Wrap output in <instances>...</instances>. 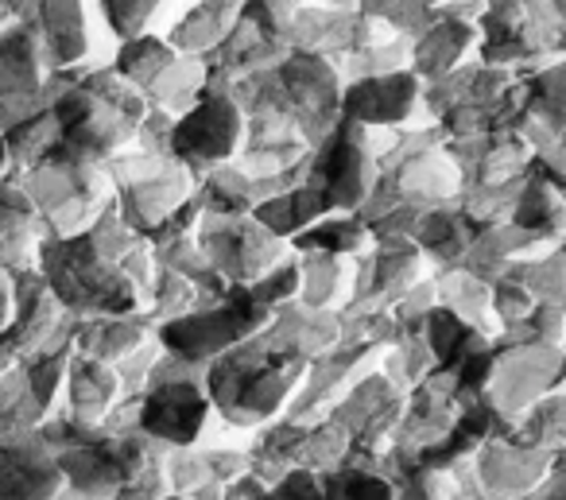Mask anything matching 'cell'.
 I'll list each match as a JSON object with an SVG mask.
<instances>
[{
  "instance_id": "cell-1",
  "label": "cell",
  "mask_w": 566,
  "mask_h": 500,
  "mask_svg": "<svg viewBox=\"0 0 566 500\" xmlns=\"http://www.w3.org/2000/svg\"><path fill=\"white\" fill-rule=\"evenodd\" d=\"M307 365L311 361L256 334L206 365V396L226 423L256 430L292 407Z\"/></svg>"
},
{
  "instance_id": "cell-2",
  "label": "cell",
  "mask_w": 566,
  "mask_h": 500,
  "mask_svg": "<svg viewBox=\"0 0 566 500\" xmlns=\"http://www.w3.org/2000/svg\"><path fill=\"white\" fill-rule=\"evenodd\" d=\"M43 237H74L113 202V183L102 164L43 159L20 171Z\"/></svg>"
},
{
  "instance_id": "cell-3",
  "label": "cell",
  "mask_w": 566,
  "mask_h": 500,
  "mask_svg": "<svg viewBox=\"0 0 566 500\" xmlns=\"http://www.w3.org/2000/svg\"><path fill=\"white\" fill-rule=\"evenodd\" d=\"M465 466H470L473 489L481 500H527L547 481L555 454L535 450V446L520 442L516 435H501L481 442L465 458Z\"/></svg>"
},
{
  "instance_id": "cell-4",
  "label": "cell",
  "mask_w": 566,
  "mask_h": 500,
  "mask_svg": "<svg viewBox=\"0 0 566 500\" xmlns=\"http://www.w3.org/2000/svg\"><path fill=\"white\" fill-rule=\"evenodd\" d=\"M237 140H241V113L226 94H206L175 121L171 128V159L195 175H210L218 164H229Z\"/></svg>"
},
{
  "instance_id": "cell-5",
  "label": "cell",
  "mask_w": 566,
  "mask_h": 500,
  "mask_svg": "<svg viewBox=\"0 0 566 500\" xmlns=\"http://www.w3.org/2000/svg\"><path fill=\"white\" fill-rule=\"evenodd\" d=\"M63 485L59 458L35 430L0 442V500H51Z\"/></svg>"
},
{
  "instance_id": "cell-6",
  "label": "cell",
  "mask_w": 566,
  "mask_h": 500,
  "mask_svg": "<svg viewBox=\"0 0 566 500\" xmlns=\"http://www.w3.org/2000/svg\"><path fill=\"white\" fill-rule=\"evenodd\" d=\"M120 399L125 396H120L117 365H105V361H97V357H82V353H74L71 365H66L63 407H59V412H66L71 419L97 427V423H102L105 415L120 404Z\"/></svg>"
},
{
  "instance_id": "cell-7",
  "label": "cell",
  "mask_w": 566,
  "mask_h": 500,
  "mask_svg": "<svg viewBox=\"0 0 566 500\" xmlns=\"http://www.w3.org/2000/svg\"><path fill=\"white\" fill-rule=\"evenodd\" d=\"M148 342V322L140 314H102V319L74 322V353L97 357L105 365H120V361L133 357Z\"/></svg>"
},
{
  "instance_id": "cell-8",
  "label": "cell",
  "mask_w": 566,
  "mask_h": 500,
  "mask_svg": "<svg viewBox=\"0 0 566 500\" xmlns=\"http://www.w3.org/2000/svg\"><path fill=\"white\" fill-rule=\"evenodd\" d=\"M48 79L40 40L28 24L12 20L0 28V97H24L35 94Z\"/></svg>"
},
{
  "instance_id": "cell-9",
  "label": "cell",
  "mask_w": 566,
  "mask_h": 500,
  "mask_svg": "<svg viewBox=\"0 0 566 500\" xmlns=\"http://www.w3.org/2000/svg\"><path fill=\"white\" fill-rule=\"evenodd\" d=\"M416 79H373L361 82L357 90H349L346 113L349 121L361 125H400L416 105Z\"/></svg>"
},
{
  "instance_id": "cell-10",
  "label": "cell",
  "mask_w": 566,
  "mask_h": 500,
  "mask_svg": "<svg viewBox=\"0 0 566 500\" xmlns=\"http://www.w3.org/2000/svg\"><path fill=\"white\" fill-rule=\"evenodd\" d=\"M323 500H396V485L380 473V454L354 450L346 466L323 473Z\"/></svg>"
},
{
  "instance_id": "cell-11",
  "label": "cell",
  "mask_w": 566,
  "mask_h": 500,
  "mask_svg": "<svg viewBox=\"0 0 566 500\" xmlns=\"http://www.w3.org/2000/svg\"><path fill=\"white\" fill-rule=\"evenodd\" d=\"M43 419H48V412H43L40 399L32 396L24 373H20L17 365L4 368V373H0V442L32 435Z\"/></svg>"
},
{
  "instance_id": "cell-12",
  "label": "cell",
  "mask_w": 566,
  "mask_h": 500,
  "mask_svg": "<svg viewBox=\"0 0 566 500\" xmlns=\"http://www.w3.org/2000/svg\"><path fill=\"white\" fill-rule=\"evenodd\" d=\"M512 435L520 442L535 446V450L547 454H563L566 450V388L543 396L539 404H532L524 415H520L516 430Z\"/></svg>"
},
{
  "instance_id": "cell-13",
  "label": "cell",
  "mask_w": 566,
  "mask_h": 500,
  "mask_svg": "<svg viewBox=\"0 0 566 500\" xmlns=\"http://www.w3.org/2000/svg\"><path fill=\"white\" fill-rule=\"evenodd\" d=\"M74 357V345L63 342V345H48V350L32 353V357L20 361V373H24L28 388H32V396L40 399L43 412H55V404L63 399V381H66V365H71Z\"/></svg>"
},
{
  "instance_id": "cell-14",
  "label": "cell",
  "mask_w": 566,
  "mask_h": 500,
  "mask_svg": "<svg viewBox=\"0 0 566 500\" xmlns=\"http://www.w3.org/2000/svg\"><path fill=\"white\" fill-rule=\"evenodd\" d=\"M20 229H35V233H40V221H35L32 198H28L20 171L17 167H9V171L0 175V237L20 233Z\"/></svg>"
},
{
  "instance_id": "cell-15",
  "label": "cell",
  "mask_w": 566,
  "mask_h": 500,
  "mask_svg": "<svg viewBox=\"0 0 566 500\" xmlns=\"http://www.w3.org/2000/svg\"><path fill=\"white\" fill-rule=\"evenodd\" d=\"M260 500H323V473L311 469H292L280 481H272Z\"/></svg>"
},
{
  "instance_id": "cell-16",
  "label": "cell",
  "mask_w": 566,
  "mask_h": 500,
  "mask_svg": "<svg viewBox=\"0 0 566 500\" xmlns=\"http://www.w3.org/2000/svg\"><path fill=\"white\" fill-rule=\"evenodd\" d=\"M9 314H12V275L0 268V330H4Z\"/></svg>"
},
{
  "instance_id": "cell-17",
  "label": "cell",
  "mask_w": 566,
  "mask_h": 500,
  "mask_svg": "<svg viewBox=\"0 0 566 500\" xmlns=\"http://www.w3.org/2000/svg\"><path fill=\"white\" fill-rule=\"evenodd\" d=\"M51 500H97V497H86V492H78V489H66V485H63V489H59Z\"/></svg>"
},
{
  "instance_id": "cell-18",
  "label": "cell",
  "mask_w": 566,
  "mask_h": 500,
  "mask_svg": "<svg viewBox=\"0 0 566 500\" xmlns=\"http://www.w3.org/2000/svg\"><path fill=\"white\" fill-rule=\"evenodd\" d=\"M9 171V148H4V136H0V175Z\"/></svg>"
},
{
  "instance_id": "cell-19",
  "label": "cell",
  "mask_w": 566,
  "mask_h": 500,
  "mask_svg": "<svg viewBox=\"0 0 566 500\" xmlns=\"http://www.w3.org/2000/svg\"><path fill=\"white\" fill-rule=\"evenodd\" d=\"M4 20H12V12H9V4L0 0V28H4Z\"/></svg>"
},
{
  "instance_id": "cell-20",
  "label": "cell",
  "mask_w": 566,
  "mask_h": 500,
  "mask_svg": "<svg viewBox=\"0 0 566 500\" xmlns=\"http://www.w3.org/2000/svg\"><path fill=\"white\" fill-rule=\"evenodd\" d=\"M164 500H182V497H175V492H167V497Z\"/></svg>"
},
{
  "instance_id": "cell-21",
  "label": "cell",
  "mask_w": 566,
  "mask_h": 500,
  "mask_svg": "<svg viewBox=\"0 0 566 500\" xmlns=\"http://www.w3.org/2000/svg\"><path fill=\"white\" fill-rule=\"evenodd\" d=\"M563 350H566V334H563Z\"/></svg>"
}]
</instances>
